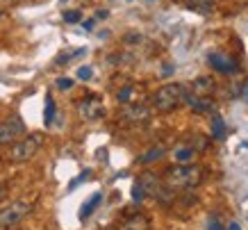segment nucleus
Wrapping results in <instances>:
<instances>
[{"mask_svg":"<svg viewBox=\"0 0 248 230\" xmlns=\"http://www.w3.org/2000/svg\"><path fill=\"white\" fill-rule=\"evenodd\" d=\"M207 64H210L212 68H217L218 73H223V75H234L239 71L237 60L230 57V55H226V52H212L210 57H207Z\"/></svg>","mask_w":248,"mask_h":230,"instance_id":"7","label":"nucleus"},{"mask_svg":"<svg viewBox=\"0 0 248 230\" xmlns=\"http://www.w3.org/2000/svg\"><path fill=\"white\" fill-rule=\"evenodd\" d=\"M228 230H241V228H239V223H237V221H232L230 226H228Z\"/></svg>","mask_w":248,"mask_h":230,"instance_id":"31","label":"nucleus"},{"mask_svg":"<svg viewBox=\"0 0 248 230\" xmlns=\"http://www.w3.org/2000/svg\"><path fill=\"white\" fill-rule=\"evenodd\" d=\"M89 176H91V169H84V171H82V173H80V176H78L76 180H71V185H68V192H73V189H76L78 185H82V182H84V180H87V178H89Z\"/></svg>","mask_w":248,"mask_h":230,"instance_id":"20","label":"nucleus"},{"mask_svg":"<svg viewBox=\"0 0 248 230\" xmlns=\"http://www.w3.org/2000/svg\"><path fill=\"white\" fill-rule=\"evenodd\" d=\"M41 141H44V137H41L39 132L23 137L21 141H16L14 146H12V150H9V160H12V162H16V164L32 160V157L37 155V150L41 148Z\"/></svg>","mask_w":248,"mask_h":230,"instance_id":"3","label":"nucleus"},{"mask_svg":"<svg viewBox=\"0 0 248 230\" xmlns=\"http://www.w3.org/2000/svg\"><path fill=\"white\" fill-rule=\"evenodd\" d=\"M185 96H187L185 84H180V82H169V84H164V87H159V89L155 91L153 105H155V110H159V112H171L185 100Z\"/></svg>","mask_w":248,"mask_h":230,"instance_id":"2","label":"nucleus"},{"mask_svg":"<svg viewBox=\"0 0 248 230\" xmlns=\"http://www.w3.org/2000/svg\"><path fill=\"white\" fill-rule=\"evenodd\" d=\"M78 112H80V116H82L84 121H89V123H93V121H100L103 116H105L103 100H100L98 96H93V94L84 96L82 100L78 103Z\"/></svg>","mask_w":248,"mask_h":230,"instance_id":"5","label":"nucleus"},{"mask_svg":"<svg viewBox=\"0 0 248 230\" xmlns=\"http://www.w3.org/2000/svg\"><path fill=\"white\" fill-rule=\"evenodd\" d=\"M173 71H175V66H171V64H166L164 66V75H171Z\"/></svg>","mask_w":248,"mask_h":230,"instance_id":"28","label":"nucleus"},{"mask_svg":"<svg viewBox=\"0 0 248 230\" xmlns=\"http://www.w3.org/2000/svg\"><path fill=\"white\" fill-rule=\"evenodd\" d=\"M212 137L214 139H226V123L218 114H214V119H212Z\"/></svg>","mask_w":248,"mask_h":230,"instance_id":"17","label":"nucleus"},{"mask_svg":"<svg viewBox=\"0 0 248 230\" xmlns=\"http://www.w3.org/2000/svg\"><path fill=\"white\" fill-rule=\"evenodd\" d=\"M130 96H132V87H123V89L119 91V103H128L130 100Z\"/></svg>","mask_w":248,"mask_h":230,"instance_id":"25","label":"nucleus"},{"mask_svg":"<svg viewBox=\"0 0 248 230\" xmlns=\"http://www.w3.org/2000/svg\"><path fill=\"white\" fill-rule=\"evenodd\" d=\"M119 230H151V221L143 214H132L130 219L123 221V226Z\"/></svg>","mask_w":248,"mask_h":230,"instance_id":"10","label":"nucleus"},{"mask_svg":"<svg viewBox=\"0 0 248 230\" xmlns=\"http://www.w3.org/2000/svg\"><path fill=\"white\" fill-rule=\"evenodd\" d=\"M93 23L96 21H84V30H93Z\"/></svg>","mask_w":248,"mask_h":230,"instance_id":"29","label":"nucleus"},{"mask_svg":"<svg viewBox=\"0 0 248 230\" xmlns=\"http://www.w3.org/2000/svg\"><path fill=\"white\" fill-rule=\"evenodd\" d=\"M143 198H146V194H143L141 185H139V182H135V185H132V200H135V203H141Z\"/></svg>","mask_w":248,"mask_h":230,"instance_id":"22","label":"nucleus"},{"mask_svg":"<svg viewBox=\"0 0 248 230\" xmlns=\"http://www.w3.org/2000/svg\"><path fill=\"white\" fill-rule=\"evenodd\" d=\"M214 2L217 0H187L189 9H194L196 14H201V16H210L214 12Z\"/></svg>","mask_w":248,"mask_h":230,"instance_id":"13","label":"nucleus"},{"mask_svg":"<svg viewBox=\"0 0 248 230\" xmlns=\"http://www.w3.org/2000/svg\"><path fill=\"white\" fill-rule=\"evenodd\" d=\"M32 212V205L28 200H14L7 208L0 210V230H12Z\"/></svg>","mask_w":248,"mask_h":230,"instance_id":"4","label":"nucleus"},{"mask_svg":"<svg viewBox=\"0 0 248 230\" xmlns=\"http://www.w3.org/2000/svg\"><path fill=\"white\" fill-rule=\"evenodd\" d=\"M91 75H93V71H91V66H80L78 68V78H80V80H91Z\"/></svg>","mask_w":248,"mask_h":230,"instance_id":"24","label":"nucleus"},{"mask_svg":"<svg viewBox=\"0 0 248 230\" xmlns=\"http://www.w3.org/2000/svg\"><path fill=\"white\" fill-rule=\"evenodd\" d=\"M84 52H87V48H71V50H66V52H60V55L55 57V64H57V66H62V64H68L71 60H76V57L84 55Z\"/></svg>","mask_w":248,"mask_h":230,"instance_id":"15","label":"nucleus"},{"mask_svg":"<svg viewBox=\"0 0 248 230\" xmlns=\"http://www.w3.org/2000/svg\"><path fill=\"white\" fill-rule=\"evenodd\" d=\"M212 89H214V80L210 75H201L194 80V91H198V94H210Z\"/></svg>","mask_w":248,"mask_h":230,"instance_id":"16","label":"nucleus"},{"mask_svg":"<svg viewBox=\"0 0 248 230\" xmlns=\"http://www.w3.org/2000/svg\"><path fill=\"white\" fill-rule=\"evenodd\" d=\"M96 18H107V12H105V9H100V12H96Z\"/></svg>","mask_w":248,"mask_h":230,"instance_id":"30","label":"nucleus"},{"mask_svg":"<svg viewBox=\"0 0 248 230\" xmlns=\"http://www.w3.org/2000/svg\"><path fill=\"white\" fill-rule=\"evenodd\" d=\"M21 0H0V12L2 9H9V7H14V5H18Z\"/></svg>","mask_w":248,"mask_h":230,"instance_id":"27","label":"nucleus"},{"mask_svg":"<svg viewBox=\"0 0 248 230\" xmlns=\"http://www.w3.org/2000/svg\"><path fill=\"white\" fill-rule=\"evenodd\" d=\"M64 21L71 23V25H73V23H80L82 21V14H80L78 9H68V12H64Z\"/></svg>","mask_w":248,"mask_h":230,"instance_id":"21","label":"nucleus"},{"mask_svg":"<svg viewBox=\"0 0 248 230\" xmlns=\"http://www.w3.org/2000/svg\"><path fill=\"white\" fill-rule=\"evenodd\" d=\"M2 192H5V189H2V187H0V196H2Z\"/></svg>","mask_w":248,"mask_h":230,"instance_id":"33","label":"nucleus"},{"mask_svg":"<svg viewBox=\"0 0 248 230\" xmlns=\"http://www.w3.org/2000/svg\"><path fill=\"white\" fill-rule=\"evenodd\" d=\"M0 14H2V12H0Z\"/></svg>","mask_w":248,"mask_h":230,"instance_id":"34","label":"nucleus"},{"mask_svg":"<svg viewBox=\"0 0 248 230\" xmlns=\"http://www.w3.org/2000/svg\"><path fill=\"white\" fill-rule=\"evenodd\" d=\"M207 230H226V228L221 226V221H218L217 214H212L210 219H207Z\"/></svg>","mask_w":248,"mask_h":230,"instance_id":"23","label":"nucleus"},{"mask_svg":"<svg viewBox=\"0 0 248 230\" xmlns=\"http://www.w3.org/2000/svg\"><path fill=\"white\" fill-rule=\"evenodd\" d=\"M244 96H246V100H248V84H246V91H244Z\"/></svg>","mask_w":248,"mask_h":230,"instance_id":"32","label":"nucleus"},{"mask_svg":"<svg viewBox=\"0 0 248 230\" xmlns=\"http://www.w3.org/2000/svg\"><path fill=\"white\" fill-rule=\"evenodd\" d=\"M71 87H73V80H71V78H60V80H57V89L68 91Z\"/></svg>","mask_w":248,"mask_h":230,"instance_id":"26","label":"nucleus"},{"mask_svg":"<svg viewBox=\"0 0 248 230\" xmlns=\"http://www.w3.org/2000/svg\"><path fill=\"white\" fill-rule=\"evenodd\" d=\"M151 116V112L146 110L143 105H125L123 110V119L130 121V123H139V121H146Z\"/></svg>","mask_w":248,"mask_h":230,"instance_id":"8","label":"nucleus"},{"mask_svg":"<svg viewBox=\"0 0 248 230\" xmlns=\"http://www.w3.org/2000/svg\"><path fill=\"white\" fill-rule=\"evenodd\" d=\"M166 150L162 148V146H153V148H148L146 153H141L139 155V164H151V162H157V160H162L164 157Z\"/></svg>","mask_w":248,"mask_h":230,"instance_id":"14","label":"nucleus"},{"mask_svg":"<svg viewBox=\"0 0 248 230\" xmlns=\"http://www.w3.org/2000/svg\"><path fill=\"white\" fill-rule=\"evenodd\" d=\"M164 182L169 187H180V189L198 187L203 182V171L194 164H175L171 169H166Z\"/></svg>","mask_w":248,"mask_h":230,"instance_id":"1","label":"nucleus"},{"mask_svg":"<svg viewBox=\"0 0 248 230\" xmlns=\"http://www.w3.org/2000/svg\"><path fill=\"white\" fill-rule=\"evenodd\" d=\"M100 203H103V194L100 192H96L89 200H87V203H82V208H80V221H87V219H89V216L98 210Z\"/></svg>","mask_w":248,"mask_h":230,"instance_id":"11","label":"nucleus"},{"mask_svg":"<svg viewBox=\"0 0 248 230\" xmlns=\"http://www.w3.org/2000/svg\"><path fill=\"white\" fill-rule=\"evenodd\" d=\"M21 134H25V123H23L21 116H12V119L2 121L0 123V146L16 141Z\"/></svg>","mask_w":248,"mask_h":230,"instance_id":"6","label":"nucleus"},{"mask_svg":"<svg viewBox=\"0 0 248 230\" xmlns=\"http://www.w3.org/2000/svg\"><path fill=\"white\" fill-rule=\"evenodd\" d=\"M185 100H187V103L191 105V110L198 112V114H210V112H214V103H212V100H207V98L185 96Z\"/></svg>","mask_w":248,"mask_h":230,"instance_id":"12","label":"nucleus"},{"mask_svg":"<svg viewBox=\"0 0 248 230\" xmlns=\"http://www.w3.org/2000/svg\"><path fill=\"white\" fill-rule=\"evenodd\" d=\"M137 182L141 185L143 194H146V196H153V198H155V196H157V192L162 189V182H159L157 176H153V173H143Z\"/></svg>","mask_w":248,"mask_h":230,"instance_id":"9","label":"nucleus"},{"mask_svg":"<svg viewBox=\"0 0 248 230\" xmlns=\"http://www.w3.org/2000/svg\"><path fill=\"white\" fill-rule=\"evenodd\" d=\"M53 119H55V100H53V96L48 94V96H46V114H44L46 126H53Z\"/></svg>","mask_w":248,"mask_h":230,"instance_id":"19","label":"nucleus"},{"mask_svg":"<svg viewBox=\"0 0 248 230\" xmlns=\"http://www.w3.org/2000/svg\"><path fill=\"white\" fill-rule=\"evenodd\" d=\"M173 160L178 164H191V160H194V150L191 148H178L175 153H173Z\"/></svg>","mask_w":248,"mask_h":230,"instance_id":"18","label":"nucleus"}]
</instances>
